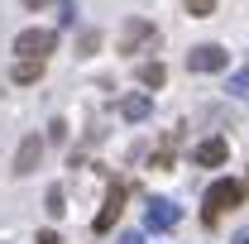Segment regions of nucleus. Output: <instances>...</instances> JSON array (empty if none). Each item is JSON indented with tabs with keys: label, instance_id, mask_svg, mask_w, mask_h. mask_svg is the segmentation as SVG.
<instances>
[{
	"label": "nucleus",
	"instance_id": "nucleus-13",
	"mask_svg": "<svg viewBox=\"0 0 249 244\" xmlns=\"http://www.w3.org/2000/svg\"><path fill=\"white\" fill-rule=\"evenodd\" d=\"M225 91L235 96V101H245V105H249V77H230V82H225Z\"/></svg>",
	"mask_w": 249,
	"mask_h": 244
},
{
	"label": "nucleus",
	"instance_id": "nucleus-16",
	"mask_svg": "<svg viewBox=\"0 0 249 244\" xmlns=\"http://www.w3.org/2000/svg\"><path fill=\"white\" fill-rule=\"evenodd\" d=\"M115 244H144V235H139V230H120V235H115Z\"/></svg>",
	"mask_w": 249,
	"mask_h": 244
},
{
	"label": "nucleus",
	"instance_id": "nucleus-1",
	"mask_svg": "<svg viewBox=\"0 0 249 244\" xmlns=\"http://www.w3.org/2000/svg\"><path fill=\"white\" fill-rule=\"evenodd\" d=\"M154 43H158L154 19H139V15H129V19L120 24V38H115L120 53H144V48H154Z\"/></svg>",
	"mask_w": 249,
	"mask_h": 244
},
{
	"label": "nucleus",
	"instance_id": "nucleus-7",
	"mask_svg": "<svg viewBox=\"0 0 249 244\" xmlns=\"http://www.w3.org/2000/svg\"><path fill=\"white\" fill-rule=\"evenodd\" d=\"M38 158H43V139L38 134H24V144H19V153H15V177H29L34 168H38Z\"/></svg>",
	"mask_w": 249,
	"mask_h": 244
},
{
	"label": "nucleus",
	"instance_id": "nucleus-3",
	"mask_svg": "<svg viewBox=\"0 0 249 244\" xmlns=\"http://www.w3.org/2000/svg\"><path fill=\"white\" fill-rule=\"evenodd\" d=\"M58 48V29H24L15 34V53L19 58H48Z\"/></svg>",
	"mask_w": 249,
	"mask_h": 244
},
{
	"label": "nucleus",
	"instance_id": "nucleus-4",
	"mask_svg": "<svg viewBox=\"0 0 249 244\" xmlns=\"http://www.w3.org/2000/svg\"><path fill=\"white\" fill-rule=\"evenodd\" d=\"M182 220V211H178V201H168V196H149V206H144V225L154 230V235H163V230H173Z\"/></svg>",
	"mask_w": 249,
	"mask_h": 244
},
{
	"label": "nucleus",
	"instance_id": "nucleus-8",
	"mask_svg": "<svg viewBox=\"0 0 249 244\" xmlns=\"http://www.w3.org/2000/svg\"><path fill=\"white\" fill-rule=\"evenodd\" d=\"M230 158V144L225 139H201L196 149H192V163H201V168H220Z\"/></svg>",
	"mask_w": 249,
	"mask_h": 244
},
{
	"label": "nucleus",
	"instance_id": "nucleus-9",
	"mask_svg": "<svg viewBox=\"0 0 249 244\" xmlns=\"http://www.w3.org/2000/svg\"><path fill=\"white\" fill-rule=\"evenodd\" d=\"M149 110H154V96H149V91H134V96H124V101H120V115L129 124L149 120Z\"/></svg>",
	"mask_w": 249,
	"mask_h": 244
},
{
	"label": "nucleus",
	"instance_id": "nucleus-6",
	"mask_svg": "<svg viewBox=\"0 0 249 244\" xmlns=\"http://www.w3.org/2000/svg\"><path fill=\"white\" fill-rule=\"evenodd\" d=\"M120 211H124V187H120V182H110V192H106V206H101V215L91 220V230H96V235H106V230L120 220Z\"/></svg>",
	"mask_w": 249,
	"mask_h": 244
},
{
	"label": "nucleus",
	"instance_id": "nucleus-12",
	"mask_svg": "<svg viewBox=\"0 0 249 244\" xmlns=\"http://www.w3.org/2000/svg\"><path fill=\"white\" fill-rule=\"evenodd\" d=\"M43 211L53 215V220H58V215H62V211H67V206H62V187H58V182L48 187V196H43Z\"/></svg>",
	"mask_w": 249,
	"mask_h": 244
},
{
	"label": "nucleus",
	"instance_id": "nucleus-5",
	"mask_svg": "<svg viewBox=\"0 0 249 244\" xmlns=\"http://www.w3.org/2000/svg\"><path fill=\"white\" fill-rule=\"evenodd\" d=\"M187 67H192V72H225V67H230V53H225L220 43H196V48L187 53Z\"/></svg>",
	"mask_w": 249,
	"mask_h": 244
},
{
	"label": "nucleus",
	"instance_id": "nucleus-11",
	"mask_svg": "<svg viewBox=\"0 0 249 244\" xmlns=\"http://www.w3.org/2000/svg\"><path fill=\"white\" fill-rule=\"evenodd\" d=\"M139 82H144L149 91H158V87L168 82V67H163V62H144V67H139Z\"/></svg>",
	"mask_w": 249,
	"mask_h": 244
},
{
	"label": "nucleus",
	"instance_id": "nucleus-15",
	"mask_svg": "<svg viewBox=\"0 0 249 244\" xmlns=\"http://www.w3.org/2000/svg\"><path fill=\"white\" fill-rule=\"evenodd\" d=\"M96 43H101V34H96V29L82 34V53H96Z\"/></svg>",
	"mask_w": 249,
	"mask_h": 244
},
{
	"label": "nucleus",
	"instance_id": "nucleus-18",
	"mask_svg": "<svg viewBox=\"0 0 249 244\" xmlns=\"http://www.w3.org/2000/svg\"><path fill=\"white\" fill-rule=\"evenodd\" d=\"M230 244H249V230H240V235H235V240H230Z\"/></svg>",
	"mask_w": 249,
	"mask_h": 244
},
{
	"label": "nucleus",
	"instance_id": "nucleus-10",
	"mask_svg": "<svg viewBox=\"0 0 249 244\" xmlns=\"http://www.w3.org/2000/svg\"><path fill=\"white\" fill-rule=\"evenodd\" d=\"M43 77V58H19L15 62V72H10V82H19V87H29Z\"/></svg>",
	"mask_w": 249,
	"mask_h": 244
},
{
	"label": "nucleus",
	"instance_id": "nucleus-2",
	"mask_svg": "<svg viewBox=\"0 0 249 244\" xmlns=\"http://www.w3.org/2000/svg\"><path fill=\"white\" fill-rule=\"evenodd\" d=\"M245 201V182H235V177H220V182L206 187V220H216L220 211H235Z\"/></svg>",
	"mask_w": 249,
	"mask_h": 244
},
{
	"label": "nucleus",
	"instance_id": "nucleus-17",
	"mask_svg": "<svg viewBox=\"0 0 249 244\" xmlns=\"http://www.w3.org/2000/svg\"><path fill=\"white\" fill-rule=\"evenodd\" d=\"M38 244H62V240H58V230H43V235H38Z\"/></svg>",
	"mask_w": 249,
	"mask_h": 244
},
{
	"label": "nucleus",
	"instance_id": "nucleus-14",
	"mask_svg": "<svg viewBox=\"0 0 249 244\" xmlns=\"http://www.w3.org/2000/svg\"><path fill=\"white\" fill-rule=\"evenodd\" d=\"M187 15L192 19H206V15H216V0H187Z\"/></svg>",
	"mask_w": 249,
	"mask_h": 244
}]
</instances>
